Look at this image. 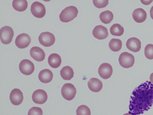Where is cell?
Here are the masks:
<instances>
[{
	"label": "cell",
	"instance_id": "3957f363",
	"mask_svg": "<svg viewBox=\"0 0 153 115\" xmlns=\"http://www.w3.org/2000/svg\"><path fill=\"white\" fill-rule=\"evenodd\" d=\"M13 29L10 26H5L0 30L1 41L4 44H10L12 41L14 36Z\"/></svg>",
	"mask_w": 153,
	"mask_h": 115
},
{
	"label": "cell",
	"instance_id": "f546056e",
	"mask_svg": "<svg viewBox=\"0 0 153 115\" xmlns=\"http://www.w3.org/2000/svg\"><path fill=\"white\" fill-rule=\"evenodd\" d=\"M150 81L151 83L153 84V73H152L149 78Z\"/></svg>",
	"mask_w": 153,
	"mask_h": 115
},
{
	"label": "cell",
	"instance_id": "8992f818",
	"mask_svg": "<svg viewBox=\"0 0 153 115\" xmlns=\"http://www.w3.org/2000/svg\"><path fill=\"white\" fill-rule=\"evenodd\" d=\"M38 40L42 45L46 47H48L54 44L55 38L52 33L49 32H44L40 34L38 37Z\"/></svg>",
	"mask_w": 153,
	"mask_h": 115
},
{
	"label": "cell",
	"instance_id": "ffe728a7",
	"mask_svg": "<svg viewBox=\"0 0 153 115\" xmlns=\"http://www.w3.org/2000/svg\"><path fill=\"white\" fill-rule=\"evenodd\" d=\"M60 75L62 78L66 80H70L73 78L74 72L73 69L69 66L63 67L60 71Z\"/></svg>",
	"mask_w": 153,
	"mask_h": 115
},
{
	"label": "cell",
	"instance_id": "30bf717a",
	"mask_svg": "<svg viewBox=\"0 0 153 115\" xmlns=\"http://www.w3.org/2000/svg\"><path fill=\"white\" fill-rule=\"evenodd\" d=\"M33 102L37 104H42L46 102L48 99L46 92L42 89H38L34 91L32 95Z\"/></svg>",
	"mask_w": 153,
	"mask_h": 115
},
{
	"label": "cell",
	"instance_id": "83f0119b",
	"mask_svg": "<svg viewBox=\"0 0 153 115\" xmlns=\"http://www.w3.org/2000/svg\"><path fill=\"white\" fill-rule=\"evenodd\" d=\"M93 3L94 6L98 8L105 7L108 3V0H93Z\"/></svg>",
	"mask_w": 153,
	"mask_h": 115
},
{
	"label": "cell",
	"instance_id": "4316f807",
	"mask_svg": "<svg viewBox=\"0 0 153 115\" xmlns=\"http://www.w3.org/2000/svg\"><path fill=\"white\" fill-rule=\"evenodd\" d=\"M43 111L42 109L38 107H33L29 109L28 115H42Z\"/></svg>",
	"mask_w": 153,
	"mask_h": 115
},
{
	"label": "cell",
	"instance_id": "7c38bea8",
	"mask_svg": "<svg viewBox=\"0 0 153 115\" xmlns=\"http://www.w3.org/2000/svg\"><path fill=\"white\" fill-rule=\"evenodd\" d=\"M10 99L13 105H19L21 104L23 101V94L19 89H14L11 91L10 94Z\"/></svg>",
	"mask_w": 153,
	"mask_h": 115
},
{
	"label": "cell",
	"instance_id": "9a60e30c",
	"mask_svg": "<svg viewBox=\"0 0 153 115\" xmlns=\"http://www.w3.org/2000/svg\"><path fill=\"white\" fill-rule=\"evenodd\" d=\"M31 57L35 60L40 62L44 60L45 53L42 49L37 46H34L30 51Z\"/></svg>",
	"mask_w": 153,
	"mask_h": 115
},
{
	"label": "cell",
	"instance_id": "52a82bcc",
	"mask_svg": "<svg viewBox=\"0 0 153 115\" xmlns=\"http://www.w3.org/2000/svg\"><path fill=\"white\" fill-rule=\"evenodd\" d=\"M30 11L35 17L40 18L43 17L46 13V9L45 6L38 1H35L31 4Z\"/></svg>",
	"mask_w": 153,
	"mask_h": 115
},
{
	"label": "cell",
	"instance_id": "e0dca14e",
	"mask_svg": "<svg viewBox=\"0 0 153 115\" xmlns=\"http://www.w3.org/2000/svg\"><path fill=\"white\" fill-rule=\"evenodd\" d=\"M53 75L52 71L48 69H45L41 71L38 75L40 81L44 83H48L52 80Z\"/></svg>",
	"mask_w": 153,
	"mask_h": 115
},
{
	"label": "cell",
	"instance_id": "6da1fadb",
	"mask_svg": "<svg viewBox=\"0 0 153 115\" xmlns=\"http://www.w3.org/2000/svg\"><path fill=\"white\" fill-rule=\"evenodd\" d=\"M153 105V84L148 81L136 87L130 97L128 113L133 115L143 114Z\"/></svg>",
	"mask_w": 153,
	"mask_h": 115
},
{
	"label": "cell",
	"instance_id": "ac0fdd59",
	"mask_svg": "<svg viewBox=\"0 0 153 115\" xmlns=\"http://www.w3.org/2000/svg\"><path fill=\"white\" fill-rule=\"evenodd\" d=\"M132 17L137 22L140 23L144 22L147 17V13L143 9L139 8L134 10L132 13Z\"/></svg>",
	"mask_w": 153,
	"mask_h": 115
},
{
	"label": "cell",
	"instance_id": "8fae6325",
	"mask_svg": "<svg viewBox=\"0 0 153 115\" xmlns=\"http://www.w3.org/2000/svg\"><path fill=\"white\" fill-rule=\"evenodd\" d=\"M111 66L108 63H103L100 66L98 72L100 76L102 78L106 79L110 77L113 72Z\"/></svg>",
	"mask_w": 153,
	"mask_h": 115
},
{
	"label": "cell",
	"instance_id": "4fadbf2b",
	"mask_svg": "<svg viewBox=\"0 0 153 115\" xmlns=\"http://www.w3.org/2000/svg\"><path fill=\"white\" fill-rule=\"evenodd\" d=\"M93 36L99 40L106 38L108 35L107 29L105 27L99 25L95 26L92 31Z\"/></svg>",
	"mask_w": 153,
	"mask_h": 115
},
{
	"label": "cell",
	"instance_id": "5bb4252c",
	"mask_svg": "<svg viewBox=\"0 0 153 115\" xmlns=\"http://www.w3.org/2000/svg\"><path fill=\"white\" fill-rule=\"evenodd\" d=\"M127 48L129 50L136 52H139L141 48V42L138 38L132 37L128 39L126 42Z\"/></svg>",
	"mask_w": 153,
	"mask_h": 115
},
{
	"label": "cell",
	"instance_id": "d4e9b609",
	"mask_svg": "<svg viewBox=\"0 0 153 115\" xmlns=\"http://www.w3.org/2000/svg\"><path fill=\"white\" fill-rule=\"evenodd\" d=\"M76 115H91V112L89 108L85 105L79 106L76 110Z\"/></svg>",
	"mask_w": 153,
	"mask_h": 115
},
{
	"label": "cell",
	"instance_id": "d6986e66",
	"mask_svg": "<svg viewBox=\"0 0 153 115\" xmlns=\"http://www.w3.org/2000/svg\"><path fill=\"white\" fill-rule=\"evenodd\" d=\"M61 62V58L57 54L52 53L51 54L48 58V63L52 68H58L60 65Z\"/></svg>",
	"mask_w": 153,
	"mask_h": 115
},
{
	"label": "cell",
	"instance_id": "f1b7e54d",
	"mask_svg": "<svg viewBox=\"0 0 153 115\" xmlns=\"http://www.w3.org/2000/svg\"><path fill=\"white\" fill-rule=\"evenodd\" d=\"M150 16L152 19H153V6H152L150 11Z\"/></svg>",
	"mask_w": 153,
	"mask_h": 115
},
{
	"label": "cell",
	"instance_id": "cb8c5ba5",
	"mask_svg": "<svg viewBox=\"0 0 153 115\" xmlns=\"http://www.w3.org/2000/svg\"><path fill=\"white\" fill-rule=\"evenodd\" d=\"M110 31L112 35L119 36L123 35L124 32V29L120 24L116 23L111 26Z\"/></svg>",
	"mask_w": 153,
	"mask_h": 115
},
{
	"label": "cell",
	"instance_id": "484cf974",
	"mask_svg": "<svg viewBox=\"0 0 153 115\" xmlns=\"http://www.w3.org/2000/svg\"><path fill=\"white\" fill-rule=\"evenodd\" d=\"M144 55L147 59L149 60L153 59V44H149L145 47Z\"/></svg>",
	"mask_w": 153,
	"mask_h": 115
},
{
	"label": "cell",
	"instance_id": "ba28073f",
	"mask_svg": "<svg viewBox=\"0 0 153 115\" xmlns=\"http://www.w3.org/2000/svg\"><path fill=\"white\" fill-rule=\"evenodd\" d=\"M19 68L22 73L26 75H29L34 72L35 66L33 62L30 60L25 59L20 62Z\"/></svg>",
	"mask_w": 153,
	"mask_h": 115
},
{
	"label": "cell",
	"instance_id": "9c48e42d",
	"mask_svg": "<svg viewBox=\"0 0 153 115\" xmlns=\"http://www.w3.org/2000/svg\"><path fill=\"white\" fill-rule=\"evenodd\" d=\"M31 41V39L29 35L26 33H22L17 36L15 43L18 48L24 49L28 46Z\"/></svg>",
	"mask_w": 153,
	"mask_h": 115
},
{
	"label": "cell",
	"instance_id": "4dcf8cb0",
	"mask_svg": "<svg viewBox=\"0 0 153 115\" xmlns=\"http://www.w3.org/2000/svg\"><path fill=\"white\" fill-rule=\"evenodd\" d=\"M123 115H133L129 113H127L124 114H123Z\"/></svg>",
	"mask_w": 153,
	"mask_h": 115
},
{
	"label": "cell",
	"instance_id": "603a6c76",
	"mask_svg": "<svg viewBox=\"0 0 153 115\" xmlns=\"http://www.w3.org/2000/svg\"><path fill=\"white\" fill-rule=\"evenodd\" d=\"M122 43L119 39L113 38L110 41L109 47L112 51L117 52L120 51L122 48Z\"/></svg>",
	"mask_w": 153,
	"mask_h": 115
},
{
	"label": "cell",
	"instance_id": "5b68a950",
	"mask_svg": "<svg viewBox=\"0 0 153 115\" xmlns=\"http://www.w3.org/2000/svg\"><path fill=\"white\" fill-rule=\"evenodd\" d=\"M61 92L62 96L65 99L71 101L75 97L76 91L74 85L71 83H67L63 85Z\"/></svg>",
	"mask_w": 153,
	"mask_h": 115
},
{
	"label": "cell",
	"instance_id": "277c9868",
	"mask_svg": "<svg viewBox=\"0 0 153 115\" xmlns=\"http://www.w3.org/2000/svg\"><path fill=\"white\" fill-rule=\"evenodd\" d=\"M118 60L120 66L126 68L132 66L135 62L134 56L127 52L121 53L119 57Z\"/></svg>",
	"mask_w": 153,
	"mask_h": 115
},
{
	"label": "cell",
	"instance_id": "7a4b0ae2",
	"mask_svg": "<svg viewBox=\"0 0 153 115\" xmlns=\"http://www.w3.org/2000/svg\"><path fill=\"white\" fill-rule=\"evenodd\" d=\"M78 13V10L75 6H71L67 7L62 10L59 14L60 20L62 22H68L76 18Z\"/></svg>",
	"mask_w": 153,
	"mask_h": 115
},
{
	"label": "cell",
	"instance_id": "7402d4cb",
	"mask_svg": "<svg viewBox=\"0 0 153 115\" xmlns=\"http://www.w3.org/2000/svg\"><path fill=\"white\" fill-rule=\"evenodd\" d=\"M99 17L102 23L107 24L110 23L112 20L114 15L111 11L107 10L102 12L100 15Z\"/></svg>",
	"mask_w": 153,
	"mask_h": 115
},
{
	"label": "cell",
	"instance_id": "44dd1931",
	"mask_svg": "<svg viewBox=\"0 0 153 115\" xmlns=\"http://www.w3.org/2000/svg\"><path fill=\"white\" fill-rule=\"evenodd\" d=\"M12 6L15 10L19 12H22L27 8L28 3L26 0H13Z\"/></svg>",
	"mask_w": 153,
	"mask_h": 115
},
{
	"label": "cell",
	"instance_id": "2e32d148",
	"mask_svg": "<svg viewBox=\"0 0 153 115\" xmlns=\"http://www.w3.org/2000/svg\"><path fill=\"white\" fill-rule=\"evenodd\" d=\"M88 85L89 89L94 92H98L102 88L103 85L102 81L97 78H91L88 81Z\"/></svg>",
	"mask_w": 153,
	"mask_h": 115
}]
</instances>
